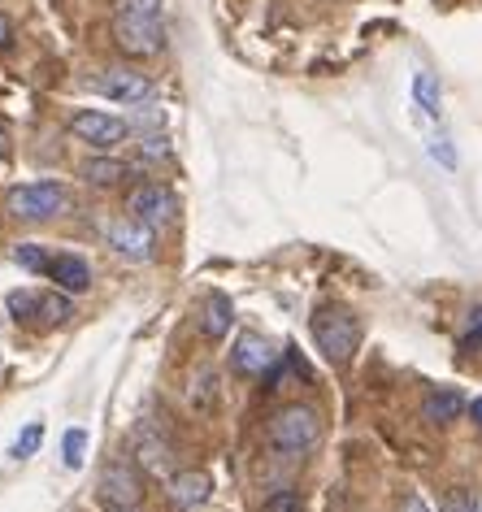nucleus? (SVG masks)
<instances>
[{"mask_svg": "<svg viewBox=\"0 0 482 512\" xmlns=\"http://www.w3.org/2000/svg\"><path fill=\"white\" fill-rule=\"evenodd\" d=\"M261 512H304V495L300 491H274V495H265Z\"/></svg>", "mask_w": 482, "mask_h": 512, "instance_id": "21", "label": "nucleus"}, {"mask_svg": "<svg viewBox=\"0 0 482 512\" xmlns=\"http://www.w3.org/2000/svg\"><path fill=\"white\" fill-rule=\"evenodd\" d=\"M9 40H14V27H9V18L0 14V53H5V48H9Z\"/></svg>", "mask_w": 482, "mask_h": 512, "instance_id": "29", "label": "nucleus"}, {"mask_svg": "<svg viewBox=\"0 0 482 512\" xmlns=\"http://www.w3.org/2000/svg\"><path fill=\"white\" fill-rule=\"evenodd\" d=\"M57 278V287L66 291V296H79V291L92 287V270H87V261L83 256H74V252H61L53 256V270H48Z\"/></svg>", "mask_w": 482, "mask_h": 512, "instance_id": "15", "label": "nucleus"}, {"mask_svg": "<svg viewBox=\"0 0 482 512\" xmlns=\"http://www.w3.org/2000/svg\"><path fill=\"white\" fill-rule=\"evenodd\" d=\"M118 14H135V18H161V0H118Z\"/></svg>", "mask_w": 482, "mask_h": 512, "instance_id": "24", "label": "nucleus"}, {"mask_svg": "<svg viewBox=\"0 0 482 512\" xmlns=\"http://www.w3.org/2000/svg\"><path fill=\"white\" fill-rule=\"evenodd\" d=\"M5 152H9V135L0 131V157H5Z\"/></svg>", "mask_w": 482, "mask_h": 512, "instance_id": "32", "label": "nucleus"}, {"mask_svg": "<svg viewBox=\"0 0 482 512\" xmlns=\"http://www.w3.org/2000/svg\"><path fill=\"white\" fill-rule=\"evenodd\" d=\"M456 343H461V352H469V356L482 352V304H474V309L465 313V326H461V339Z\"/></svg>", "mask_w": 482, "mask_h": 512, "instance_id": "18", "label": "nucleus"}, {"mask_svg": "<svg viewBox=\"0 0 482 512\" xmlns=\"http://www.w3.org/2000/svg\"><path fill=\"white\" fill-rule=\"evenodd\" d=\"M469 417H474L478 426H482V400H474V404H469Z\"/></svg>", "mask_w": 482, "mask_h": 512, "instance_id": "31", "label": "nucleus"}, {"mask_svg": "<svg viewBox=\"0 0 482 512\" xmlns=\"http://www.w3.org/2000/svg\"><path fill=\"white\" fill-rule=\"evenodd\" d=\"M61 213H66V191L57 183H22V187L9 191V217H14V222L40 226V222H53Z\"/></svg>", "mask_w": 482, "mask_h": 512, "instance_id": "3", "label": "nucleus"}, {"mask_svg": "<svg viewBox=\"0 0 482 512\" xmlns=\"http://www.w3.org/2000/svg\"><path fill=\"white\" fill-rule=\"evenodd\" d=\"M313 343H317V352H322L331 365H348L352 352L361 348L357 313L339 309V304H331V309H317L313 313Z\"/></svg>", "mask_w": 482, "mask_h": 512, "instance_id": "2", "label": "nucleus"}, {"mask_svg": "<svg viewBox=\"0 0 482 512\" xmlns=\"http://www.w3.org/2000/svg\"><path fill=\"white\" fill-rule=\"evenodd\" d=\"M439 512H482V499L474 491H448Z\"/></svg>", "mask_w": 482, "mask_h": 512, "instance_id": "23", "label": "nucleus"}, {"mask_svg": "<svg viewBox=\"0 0 482 512\" xmlns=\"http://www.w3.org/2000/svg\"><path fill=\"white\" fill-rule=\"evenodd\" d=\"M139 148H144V157H170V144H166V135L161 131H148Z\"/></svg>", "mask_w": 482, "mask_h": 512, "instance_id": "26", "label": "nucleus"}, {"mask_svg": "<svg viewBox=\"0 0 482 512\" xmlns=\"http://www.w3.org/2000/svg\"><path fill=\"white\" fill-rule=\"evenodd\" d=\"M40 439H44V426H40V421H31V426L18 434V443H14V452H9V456H14V460L35 456V447H40Z\"/></svg>", "mask_w": 482, "mask_h": 512, "instance_id": "22", "label": "nucleus"}, {"mask_svg": "<svg viewBox=\"0 0 482 512\" xmlns=\"http://www.w3.org/2000/svg\"><path fill=\"white\" fill-rule=\"evenodd\" d=\"M109 243L113 252L126 256V261H152V226H144L139 217H122V222L109 226Z\"/></svg>", "mask_w": 482, "mask_h": 512, "instance_id": "11", "label": "nucleus"}, {"mask_svg": "<svg viewBox=\"0 0 482 512\" xmlns=\"http://www.w3.org/2000/svg\"><path fill=\"white\" fill-rule=\"evenodd\" d=\"M14 261H18L27 274H48V270H53V256H44L40 248H35V243H18V248H14Z\"/></svg>", "mask_w": 482, "mask_h": 512, "instance_id": "19", "label": "nucleus"}, {"mask_svg": "<svg viewBox=\"0 0 482 512\" xmlns=\"http://www.w3.org/2000/svg\"><path fill=\"white\" fill-rule=\"evenodd\" d=\"M9 313L14 322H27L35 330H53L74 313L70 296H57V291H14L9 296Z\"/></svg>", "mask_w": 482, "mask_h": 512, "instance_id": "4", "label": "nucleus"}, {"mask_svg": "<svg viewBox=\"0 0 482 512\" xmlns=\"http://www.w3.org/2000/svg\"><path fill=\"white\" fill-rule=\"evenodd\" d=\"M413 96H417V105H422L430 118H439V87H435V79H430L426 70L413 79Z\"/></svg>", "mask_w": 482, "mask_h": 512, "instance_id": "20", "label": "nucleus"}, {"mask_svg": "<svg viewBox=\"0 0 482 512\" xmlns=\"http://www.w3.org/2000/svg\"><path fill=\"white\" fill-rule=\"evenodd\" d=\"M100 499L109 508H135L144 499V478H139L135 460L113 456L105 469H100Z\"/></svg>", "mask_w": 482, "mask_h": 512, "instance_id": "6", "label": "nucleus"}, {"mask_svg": "<svg viewBox=\"0 0 482 512\" xmlns=\"http://www.w3.org/2000/svg\"><path fill=\"white\" fill-rule=\"evenodd\" d=\"M126 209H131V217H139L144 226L161 230V226H170L174 217H179V196H174L170 187H161V183H139L131 191V200H126Z\"/></svg>", "mask_w": 482, "mask_h": 512, "instance_id": "8", "label": "nucleus"}, {"mask_svg": "<svg viewBox=\"0 0 482 512\" xmlns=\"http://www.w3.org/2000/svg\"><path fill=\"white\" fill-rule=\"evenodd\" d=\"M461 413H465L461 391H452V387L426 391V400H422V417H426V421H435V426H448V421H456Z\"/></svg>", "mask_w": 482, "mask_h": 512, "instance_id": "16", "label": "nucleus"}, {"mask_svg": "<svg viewBox=\"0 0 482 512\" xmlns=\"http://www.w3.org/2000/svg\"><path fill=\"white\" fill-rule=\"evenodd\" d=\"M396 512H435V508H430V504H426V499L417 495V491H404V495L396 499Z\"/></svg>", "mask_w": 482, "mask_h": 512, "instance_id": "27", "label": "nucleus"}, {"mask_svg": "<svg viewBox=\"0 0 482 512\" xmlns=\"http://www.w3.org/2000/svg\"><path fill=\"white\" fill-rule=\"evenodd\" d=\"M113 44L126 57H157L166 48V27L161 18H135V14H118L113 18Z\"/></svg>", "mask_w": 482, "mask_h": 512, "instance_id": "5", "label": "nucleus"}, {"mask_svg": "<svg viewBox=\"0 0 482 512\" xmlns=\"http://www.w3.org/2000/svg\"><path fill=\"white\" fill-rule=\"evenodd\" d=\"M278 361V348L265 335H239L235 339V348H231V369L235 374H244V378H265L274 369Z\"/></svg>", "mask_w": 482, "mask_h": 512, "instance_id": "10", "label": "nucleus"}, {"mask_svg": "<svg viewBox=\"0 0 482 512\" xmlns=\"http://www.w3.org/2000/svg\"><path fill=\"white\" fill-rule=\"evenodd\" d=\"M231 322H235V304L226 300V296H205V304H200V313H196V326H200V335L205 339H226L231 335Z\"/></svg>", "mask_w": 482, "mask_h": 512, "instance_id": "14", "label": "nucleus"}, {"mask_svg": "<svg viewBox=\"0 0 482 512\" xmlns=\"http://www.w3.org/2000/svg\"><path fill=\"white\" fill-rule=\"evenodd\" d=\"M131 447H135V460L148 473H170V439L152 421H139L131 434Z\"/></svg>", "mask_w": 482, "mask_h": 512, "instance_id": "12", "label": "nucleus"}, {"mask_svg": "<svg viewBox=\"0 0 482 512\" xmlns=\"http://www.w3.org/2000/svg\"><path fill=\"white\" fill-rule=\"evenodd\" d=\"M213 387H218V382H213V374H196V378H192V404L209 408V400H213Z\"/></svg>", "mask_w": 482, "mask_h": 512, "instance_id": "25", "label": "nucleus"}, {"mask_svg": "<svg viewBox=\"0 0 482 512\" xmlns=\"http://www.w3.org/2000/svg\"><path fill=\"white\" fill-rule=\"evenodd\" d=\"M265 439H270V447L278 456H309L317 443H322V417H317V408L309 404H287L278 408V413L270 417V426H265Z\"/></svg>", "mask_w": 482, "mask_h": 512, "instance_id": "1", "label": "nucleus"}, {"mask_svg": "<svg viewBox=\"0 0 482 512\" xmlns=\"http://www.w3.org/2000/svg\"><path fill=\"white\" fill-rule=\"evenodd\" d=\"M66 465H83V430L66 434Z\"/></svg>", "mask_w": 482, "mask_h": 512, "instance_id": "28", "label": "nucleus"}, {"mask_svg": "<svg viewBox=\"0 0 482 512\" xmlns=\"http://www.w3.org/2000/svg\"><path fill=\"white\" fill-rule=\"evenodd\" d=\"M70 135L83 139L87 148L109 152V148H118L126 139V122L113 118V113H100V109H83V113H74L70 118Z\"/></svg>", "mask_w": 482, "mask_h": 512, "instance_id": "9", "label": "nucleus"}, {"mask_svg": "<svg viewBox=\"0 0 482 512\" xmlns=\"http://www.w3.org/2000/svg\"><path fill=\"white\" fill-rule=\"evenodd\" d=\"M122 178H126V165L113 157H92L83 165V183H92V187H113V183H122Z\"/></svg>", "mask_w": 482, "mask_h": 512, "instance_id": "17", "label": "nucleus"}, {"mask_svg": "<svg viewBox=\"0 0 482 512\" xmlns=\"http://www.w3.org/2000/svg\"><path fill=\"white\" fill-rule=\"evenodd\" d=\"M109 512H135V508H109Z\"/></svg>", "mask_w": 482, "mask_h": 512, "instance_id": "33", "label": "nucleus"}, {"mask_svg": "<svg viewBox=\"0 0 482 512\" xmlns=\"http://www.w3.org/2000/svg\"><path fill=\"white\" fill-rule=\"evenodd\" d=\"M166 495H170L174 512H192L213 495V482H209V473H174Z\"/></svg>", "mask_w": 482, "mask_h": 512, "instance_id": "13", "label": "nucleus"}, {"mask_svg": "<svg viewBox=\"0 0 482 512\" xmlns=\"http://www.w3.org/2000/svg\"><path fill=\"white\" fill-rule=\"evenodd\" d=\"M435 157H439L443 165H456V157H452V148H448V144H435Z\"/></svg>", "mask_w": 482, "mask_h": 512, "instance_id": "30", "label": "nucleus"}, {"mask_svg": "<svg viewBox=\"0 0 482 512\" xmlns=\"http://www.w3.org/2000/svg\"><path fill=\"white\" fill-rule=\"evenodd\" d=\"M87 87L109 100H118V105H144L152 96V79H144L139 70H126V66H105L100 74L87 79Z\"/></svg>", "mask_w": 482, "mask_h": 512, "instance_id": "7", "label": "nucleus"}]
</instances>
